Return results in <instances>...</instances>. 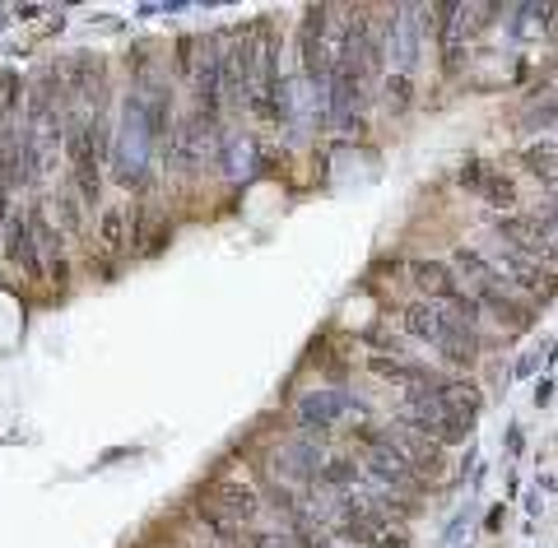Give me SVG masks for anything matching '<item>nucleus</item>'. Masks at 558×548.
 I'll return each mask as SVG.
<instances>
[{
  "label": "nucleus",
  "mask_w": 558,
  "mask_h": 548,
  "mask_svg": "<svg viewBox=\"0 0 558 548\" xmlns=\"http://www.w3.org/2000/svg\"><path fill=\"white\" fill-rule=\"evenodd\" d=\"M400 321H405V330L414 334V340L433 344L451 363H475L480 358V334L470 326H461L442 303H410Z\"/></svg>",
  "instance_id": "1"
},
{
  "label": "nucleus",
  "mask_w": 558,
  "mask_h": 548,
  "mask_svg": "<svg viewBox=\"0 0 558 548\" xmlns=\"http://www.w3.org/2000/svg\"><path fill=\"white\" fill-rule=\"evenodd\" d=\"M400 423L424 441H433V447H451V441H465V433H470V423H461L447 410V400L438 395V381L405 391V400H400Z\"/></svg>",
  "instance_id": "2"
},
{
  "label": "nucleus",
  "mask_w": 558,
  "mask_h": 548,
  "mask_svg": "<svg viewBox=\"0 0 558 548\" xmlns=\"http://www.w3.org/2000/svg\"><path fill=\"white\" fill-rule=\"evenodd\" d=\"M65 158H70V176H75V196L80 200H98L102 191V163H108V131L102 121H70L65 131Z\"/></svg>",
  "instance_id": "3"
},
{
  "label": "nucleus",
  "mask_w": 558,
  "mask_h": 548,
  "mask_svg": "<svg viewBox=\"0 0 558 548\" xmlns=\"http://www.w3.org/2000/svg\"><path fill=\"white\" fill-rule=\"evenodd\" d=\"M340 539H349L354 548H410L405 525L391 521L387 511H368V507H344Z\"/></svg>",
  "instance_id": "4"
},
{
  "label": "nucleus",
  "mask_w": 558,
  "mask_h": 548,
  "mask_svg": "<svg viewBox=\"0 0 558 548\" xmlns=\"http://www.w3.org/2000/svg\"><path fill=\"white\" fill-rule=\"evenodd\" d=\"M377 441L414 474L418 484L442 474V447H433V441H424L418 433H410V428H377Z\"/></svg>",
  "instance_id": "5"
},
{
  "label": "nucleus",
  "mask_w": 558,
  "mask_h": 548,
  "mask_svg": "<svg viewBox=\"0 0 558 548\" xmlns=\"http://www.w3.org/2000/svg\"><path fill=\"white\" fill-rule=\"evenodd\" d=\"M498 233L512 242V252L521 256H545V265L554 260V215L545 209V219L539 215H502L498 219Z\"/></svg>",
  "instance_id": "6"
},
{
  "label": "nucleus",
  "mask_w": 558,
  "mask_h": 548,
  "mask_svg": "<svg viewBox=\"0 0 558 548\" xmlns=\"http://www.w3.org/2000/svg\"><path fill=\"white\" fill-rule=\"evenodd\" d=\"M494 260V270L498 279L508 284L512 293H531V297H549L554 293V275H549V265H539L535 256H521V252H498V256H488Z\"/></svg>",
  "instance_id": "7"
},
{
  "label": "nucleus",
  "mask_w": 558,
  "mask_h": 548,
  "mask_svg": "<svg viewBox=\"0 0 558 548\" xmlns=\"http://www.w3.org/2000/svg\"><path fill=\"white\" fill-rule=\"evenodd\" d=\"M201 507H209L215 516L233 521V525H242V529H247V525L260 516L256 492H252L247 484H238V479H215V484H209V488L201 492Z\"/></svg>",
  "instance_id": "8"
},
{
  "label": "nucleus",
  "mask_w": 558,
  "mask_h": 548,
  "mask_svg": "<svg viewBox=\"0 0 558 548\" xmlns=\"http://www.w3.org/2000/svg\"><path fill=\"white\" fill-rule=\"evenodd\" d=\"M28 233H33V246H38V265H47L51 279H57V284H65V275H70V265H65V242H61L57 228L47 223L43 209H33V215H28Z\"/></svg>",
  "instance_id": "9"
},
{
  "label": "nucleus",
  "mask_w": 558,
  "mask_h": 548,
  "mask_svg": "<svg viewBox=\"0 0 558 548\" xmlns=\"http://www.w3.org/2000/svg\"><path fill=\"white\" fill-rule=\"evenodd\" d=\"M303 70L312 84H322L330 75V47H326V10H307L303 24Z\"/></svg>",
  "instance_id": "10"
},
{
  "label": "nucleus",
  "mask_w": 558,
  "mask_h": 548,
  "mask_svg": "<svg viewBox=\"0 0 558 548\" xmlns=\"http://www.w3.org/2000/svg\"><path fill=\"white\" fill-rule=\"evenodd\" d=\"M5 256L14 270H24V279H43V265H38V246H33V233H28V219H5Z\"/></svg>",
  "instance_id": "11"
},
{
  "label": "nucleus",
  "mask_w": 558,
  "mask_h": 548,
  "mask_svg": "<svg viewBox=\"0 0 558 548\" xmlns=\"http://www.w3.org/2000/svg\"><path fill=\"white\" fill-rule=\"evenodd\" d=\"M461 186H470V191H480V196L488 200V205H517V191H512V182L502 176L498 168H484V163H470L465 172H461Z\"/></svg>",
  "instance_id": "12"
},
{
  "label": "nucleus",
  "mask_w": 558,
  "mask_h": 548,
  "mask_svg": "<svg viewBox=\"0 0 558 548\" xmlns=\"http://www.w3.org/2000/svg\"><path fill=\"white\" fill-rule=\"evenodd\" d=\"M196 98H201L205 112H215L219 98H223V70H219L215 42H201V57H196Z\"/></svg>",
  "instance_id": "13"
},
{
  "label": "nucleus",
  "mask_w": 558,
  "mask_h": 548,
  "mask_svg": "<svg viewBox=\"0 0 558 548\" xmlns=\"http://www.w3.org/2000/svg\"><path fill=\"white\" fill-rule=\"evenodd\" d=\"M368 367H373L377 377L396 381V386H410V391H414V386H428V381H438V377L428 373V367L405 363V358H396V353H391V358H387V353H373V358H368Z\"/></svg>",
  "instance_id": "14"
},
{
  "label": "nucleus",
  "mask_w": 558,
  "mask_h": 548,
  "mask_svg": "<svg viewBox=\"0 0 558 548\" xmlns=\"http://www.w3.org/2000/svg\"><path fill=\"white\" fill-rule=\"evenodd\" d=\"M201 139H205L201 121H186V126L178 131V145H172V158H178L182 168H196L201 163Z\"/></svg>",
  "instance_id": "15"
},
{
  "label": "nucleus",
  "mask_w": 558,
  "mask_h": 548,
  "mask_svg": "<svg viewBox=\"0 0 558 548\" xmlns=\"http://www.w3.org/2000/svg\"><path fill=\"white\" fill-rule=\"evenodd\" d=\"M98 242L108 246V252H121V246H126V215H121V209H108V215H102Z\"/></svg>",
  "instance_id": "16"
},
{
  "label": "nucleus",
  "mask_w": 558,
  "mask_h": 548,
  "mask_svg": "<svg viewBox=\"0 0 558 548\" xmlns=\"http://www.w3.org/2000/svg\"><path fill=\"white\" fill-rule=\"evenodd\" d=\"M526 168L535 176H545V182H554V145H549V139H545V145H531L526 149Z\"/></svg>",
  "instance_id": "17"
},
{
  "label": "nucleus",
  "mask_w": 558,
  "mask_h": 548,
  "mask_svg": "<svg viewBox=\"0 0 558 548\" xmlns=\"http://www.w3.org/2000/svg\"><path fill=\"white\" fill-rule=\"evenodd\" d=\"M410 94H414L410 75H391V80H387V108H391V112H405V108H410Z\"/></svg>",
  "instance_id": "18"
},
{
  "label": "nucleus",
  "mask_w": 558,
  "mask_h": 548,
  "mask_svg": "<svg viewBox=\"0 0 558 548\" xmlns=\"http://www.w3.org/2000/svg\"><path fill=\"white\" fill-rule=\"evenodd\" d=\"M61 219H65L70 233H80V205H75V191H65V196H61Z\"/></svg>",
  "instance_id": "19"
}]
</instances>
